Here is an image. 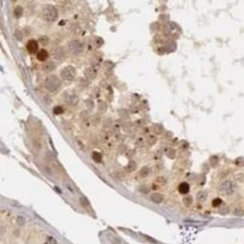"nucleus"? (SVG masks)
I'll use <instances>...</instances> for the list:
<instances>
[{"label": "nucleus", "mask_w": 244, "mask_h": 244, "mask_svg": "<svg viewBox=\"0 0 244 244\" xmlns=\"http://www.w3.org/2000/svg\"><path fill=\"white\" fill-rule=\"evenodd\" d=\"M44 87L50 92H54L60 88L61 81L56 75H50L48 76L44 81Z\"/></svg>", "instance_id": "nucleus-1"}, {"label": "nucleus", "mask_w": 244, "mask_h": 244, "mask_svg": "<svg viewBox=\"0 0 244 244\" xmlns=\"http://www.w3.org/2000/svg\"><path fill=\"white\" fill-rule=\"evenodd\" d=\"M42 17L46 21L54 22L58 18L57 10L54 6L50 5L44 6L42 10Z\"/></svg>", "instance_id": "nucleus-2"}, {"label": "nucleus", "mask_w": 244, "mask_h": 244, "mask_svg": "<svg viewBox=\"0 0 244 244\" xmlns=\"http://www.w3.org/2000/svg\"><path fill=\"white\" fill-rule=\"evenodd\" d=\"M60 75L62 78L65 81H72L76 76V70L73 66H66L62 70Z\"/></svg>", "instance_id": "nucleus-3"}, {"label": "nucleus", "mask_w": 244, "mask_h": 244, "mask_svg": "<svg viewBox=\"0 0 244 244\" xmlns=\"http://www.w3.org/2000/svg\"><path fill=\"white\" fill-rule=\"evenodd\" d=\"M68 48L71 53L73 54H80L83 52V44H81L78 41H71V42L68 44Z\"/></svg>", "instance_id": "nucleus-4"}, {"label": "nucleus", "mask_w": 244, "mask_h": 244, "mask_svg": "<svg viewBox=\"0 0 244 244\" xmlns=\"http://www.w3.org/2000/svg\"><path fill=\"white\" fill-rule=\"evenodd\" d=\"M65 99L66 102L68 104H71V105H75L78 102V97L75 93L69 92L68 93L66 92L65 95Z\"/></svg>", "instance_id": "nucleus-5"}, {"label": "nucleus", "mask_w": 244, "mask_h": 244, "mask_svg": "<svg viewBox=\"0 0 244 244\" xmlns=\"http://www.w3.org/2000/svg\"><path fill=\"white\" fill-rule=\"evenodd\" d=\"M26 48L28 51L32 54H35L39 50V44L37 43L36 41L31 39L26 44Z\"/></svg>", "instance_id": "nucleus-6"}, {"label": "nucleus", "mask_w": 244, "mask_h": 244, "mask_svg": "<svg viewBox=\"0 0 244 244\" xmlns=\"http://www.w3.org/2000/svg\"><path fill=\"white\" fill-rule=\"evenodd\" d=\"M54 56L58 61H62V60H65V57H66L65 50L62 49V47H57L56 50H54Z\"/></svg>", "instance_id": "nucleus-7"}, {"label": "nucleus", "mask_w": 244, "mask_h": 244, "mask_svg": "<svg viewBox=\"0 0 244 244\" xmlns=\"http://www.w3.org/2000/svg\"><path fill=\"white\" fill-rule=\"evenodd\" d=\"M42 69L45 72L49 73V72H51V71L56 69V65L53 61H47L43 65Z\"/></svg>", "instance_id": "nucleus-8"}, {"label": "nucleus", "mask_w": 244, "mask_h": 244, "mask_svg": "<svg viewBox=\"0 0 244 244\" xmlns=\"http://www.w3.org/2000/svg\"><path fill=\"white\" fill-rule=\"evenodd\" d=\"M49 57V54L46 50L44 49H41L39 51V53L37 54V59L40 62H45Z\"/></svg>", "instance_id": "nucleus-9"}, {"label": "nucleus", "mask_w": 244, "mask_h": 244, "mask_svg": "<svg viewBox=\"0 0 244 244\" xmlns=\"http://www.w3.org/2000/svg\"><path fill=\"white\" fill-rule=\"evenodd\" d=\"M189 189H190V187H189V185L187 183H182L180 184L178 187V191L180 194L186 195L187 194L188 192H189Z\"/></svg>", "instance_id": "nucleus-10"}, {"label": "nucleus", "mask_w": 244, "mask_h": 244, "mask_svg": "<svg viewBox=\"0 0 244 244\" xmlns=\"http://www.w3.org/2000/svg\"><path fill=\"white\" fill-rule=\"evenodd\" d=\"M150 199L152 201H153L154 203H156V204H160L163 201V195L160 193H153V194L151 195L150 196Z\"/></svg>", "instance_id": "nucleus-11"}, {"label": "nucleus", "mask_w": 244, "mask_h": 244, "mask_svg": "<svg viewBox=\"0 0 244 244\" xmlns=\"http://www.w3.org/2000/svg\"><path fill=\"white\" fill-rule=\"evenodd\" d=\"M96 75H97V71H96V70L95 69V68H87L86 71H85V76H86L87 78H95Z\"/></svg>", "instance_id": "nucleus-12"}, {"label": "nucleus", "mask_w": 244, "mask_h": 244, "mask_svg": "<svg viewBox=\"0 0 244 244\" xmlns=\"http://www.w3.org/2000/svg\"><path fill=\"white\" fill-rule=\"evenodd\" d=\"M207 198V193L206 192H204V191H201V192H199L198 194H197L196 198L198 201H200V202L205 201Z\"/></svg>", "instance_id": "nucleus-13"}, {"label": "nucleus", "mask_w": 244, "mask_h": 244, "mask_svg": "<svg viewBox=\"0 0 244 244\" xmlns=\"http://www.w3.org/2000/svg\"><path fill=\"white\" fill-rule=\"evenodd\" d=\"M137 165L134 161H129V163L128 164V165L125 167V170H126L127 172H132V171H135L136 169Z\"/></svg>", "instance_id": "nucleus-14"}, {"label": "nucleus", "mask_w": 244, "mask_h": 244, "mask_svg": "<svg viewBox=\"0 0 244 244\" xmlns=\"http://www.w3.org/2000/svg\"><path fill=\"white\" fill-rule=\"evenodd\" d=\"M14 14L17 18H20L23 14V8H21L20 6H17L14 11Z\"/></svg>", "instance_id": "nucleus-15"}, {"label": "nucleus", "mask_w": 244, "mask_h": 244, "mask_svg": "<svg viewBox=\"0 0 244 244\" xmlns=\"http://www.w3.org/2000/svg\"><path fill=\"white\" fill-rule=\"evenodd\" d=\"M183 203L186 207H189L192 204V197L190 195L186 196L183 198Z\"/></svg>", "instance_id": "nucleus-16"}, {"label": "nucleus", "mask_w": 244, "mask_h": 244, "mask_svg": "<svg viewBox=\"0 0 244 244\" xmlns=\"http://www.w3.org/2000/svg\"><path fill=\"white\" fill-rule=\"evenodd\" d=\"M53 112L55 115H60L63 113V108H62L61 106H56L53 109Z\"/></svg>", "instance_id": "nucleus-17"}, {"label": "nucleus", "mask_w": 244, "mask_h": 244, "mask_svg": "<svg viewBox=\"0 0 244 244\" xmlns=\"http://www.w3.org/2000/svg\"><path fill=\"white\" fill-rule=\"evenodd\" d=\"M92 158L96 162H100L102 161V155L98 152H94L92 153Z\"/></svg>", "instance_id": "nucleus-18"}, {"label": "nucleus", "mask_w": 244, "mask_h": 244, "mask_svg": "<svg viewBox=\"0 0 244 244\" xmlns=\"http://www.w3.org/2000/svg\"><path fill=\"white\" fill-rule=\"evenodd\" d=\"M222 203V201L220 198H215V199L213 201L212 204H213V206H214V207H217L221 205Z\"/></svg>", "instance_id": "nucleus-19"}, {"label": "nucleus", "mask_w": 244, "mask_h": 244, "mask_svg": "<svg viewBox=\"0 0 244 244\" xmlns=\"http://www.w3.org/2000/svg\"><path fill=\"white\" fill-rule=\"evenodd\" d=\"M80 202H81V205L83 206V207H87V206L89 205L88 200L85 197H81L80 198Z\"/></svg>", "instance_id": "nucleus-20"}, {"label": "nucleus", "mask_w": 244, "mask_h": 244, "mask_svg": "<svg viewBox=\"0 0 244 244\" xmlns=\"http://www.w3.org/2000/svg\"><path fill=\"white\" fill-rule=\"evenodd\" d=\"M166 154H167V156L168 157L171 158V159H173L175 156V151L172 150V149H168L167 150V152H166Z\"/></svg>", "instance_id": "nucleus-21"}, {"label": "nucleus", "mask_w": 244, "mask_h": 244, "mask_svg": "<svg viewBox=\"0 0 244 244\" xmlns=\"http://www.w3.org/2000/svg\"><path fill=\"white\" fill-rule=\"evenodd\" d=\"M139 191H140V192H142V193H144V194H146V193H148L149 192V188H147L146 186L143 185V186H140V188H139Z\"/></svg>", "instance_id": "nucleus-22"}, {"label": "nucleus", "mask_w": 244, "mask_h": 244, "mask_svg": "<svg viewBox=\"0 0 244 244\" xmlns=\"http://www.w3.org/2000/svg\"><path fill=\"white\" fill-rule=\"evenodd\" d=\"M149 174V169L148 167H144L142 169L140 170V174L142 175L143 177H146V175Z\"/></svg>", "instance_id": "nucleus-23"}, {"label": "nucleus", "mask_w": 244, "mask_h": 244, "mask_svg": "<svg viewBox=\"0 0 244 244\" xmlns=\"http://www.w3.org/2000/svg\"><path fill=\"white\" fill-rule=\"evenodd\" d=\"M17 222H18V224H19L20 225H22L25 223V219H24L23 217H22V216H18V217L17 218Z\"/></svg>", "instance_id": "nucleus-24"}, {"label": "nucleus", "mask_w": 244, "mask_h": 244, "mask_svg": "<svg viewBox=\"0 0 244 244\" xmlns=\"http://www.w3.org/2000/svg\"><path fill=\"white\" fill-rule=\"evenodd\" d=\"M47 244H56V241L54 237H48L47 241Z\"/></svg>", "instance_id": "nucleus-25"}, {"label": "nucleus", "mask_w": 244, "mask_h": 244, "mask_svg": "<svg viewBox=\"0 0 244 244\" xmlns=\"http://www.w3.org/2000/svg\"><path fill=\"white\" fill-rule=\"evenodd\" d=\"M156 138H155V137H154V136H152V135H151V136L149 137L148 143L150 144H151V145H152V144H155V142H156Z\"/></svg>", "instance_id": "nucleus-26"}]
</instances>
